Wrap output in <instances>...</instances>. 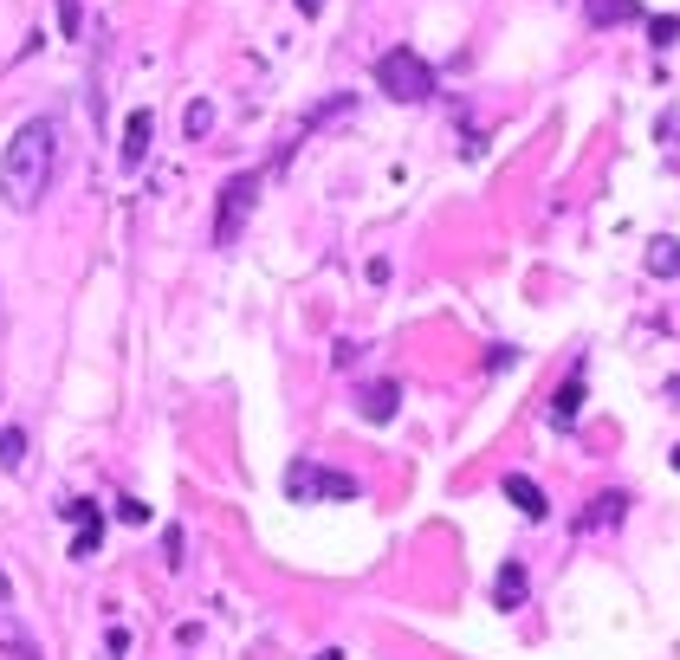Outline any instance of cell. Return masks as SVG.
Listing matches in <instances>:
<instances>
[{
    "mask_svg": "<svg viewBox=\"0 0 680 660\" xmlns=\"http://www.w3.org/2000/svg\"><path fill=\"white\" fill-rule=\"evenodd\" d=\"M59 117H26L13 130V143L0 149V195L7 208L33 214L39 201L52 195V175H59Z\"/></svg>",
    "mask_w": 680,
    "mask_h": 660,
    "instance_id": "1",
    "label": "cell"
},
{
    "mask_svg": "<svg viewBox=\"0 0 680 660\" xmlns=\"http://www.w3.org/2000/svg\"><path fill=\"white\" fill-rule=\"evenodd\" d=\"M376 85H383L396 104H428V98H434V65L421 59V52L396 46V52H383V59H376Z\"/></svg>",
    "mask_w": 680,
    "mask_h": 660,
    "instance_id": "2",
    "label": "cell"
},
{
    "mask_svg": "<svg viewBox=\"0 0 680 660\" xmlns=\"http://www.w3.org/2000/svg\"><path fill=\"white\" fill-rule=\"evenodd\" d=\"M253 201H260V175H253V169L227 175V182H221V208H214V246H234V240H240Z\"/></svg>",
    "mask_w": 680,
    "mask_h": 660,
    "instance_id": "3",
    "label": "cell"
},
{
    "mask_svg": "<svg viewBox=\"0 0 680 660\" xmlns=\"http://www.w3.org/2000/svg\"><path fill=\"white\" fill-rule=\"evenodd\" d=\"M285 492H292L298 505L357 499V479H350V473H324V466H311V460H292V466H285Z\"/></svg>",
    "mask_w": 680,
    "mask_h": 660,
    "instance_id": "4",
    "label": "cell"
},
{
    "mask_svg": "<svg viewBox=\"0 0 680 660\" xmlns=\"http://www.w3.org/2000/svg\"><path fill=\"white\" fill-rule=\"evenodd\" d=\"M0 654H7V660H46V654H39V641L26 635V622L13 609H0Z\"/></svg>",
    "mask_w": 680,
    "mask_h": 660,
    "instance_id": "5",
    "label": "cell"
},
{
    "mask_svg": "<svg viewBox=\"0 0 680 660\" xmlns=\"http://www.w3.org/2000/svg\"><path fill=\"white\" fill-rule=\"evenodd\" d=\"M396 402H402V389H396V382H370V389L357 395V415L383 428V421H396Z\"/></svg>",
    "mask_w": 680,
    "mask_h": 660,
    "instance_id": "6",
    "label": "cell"
},
{
    "mask_svg": "<svg viewBox=\"0 0 680 660\" xmlns=\"http://www.w3.org/2000/svg\"><path fill=\"white\" fill-rule=\"evenodd\" d=\"M149 143H156V117H149V110H130V123H124V169H136V162L149 156Z\"/></svg>",
    "mask_w": 680,
    "mask_h": 660,
    "instance_id": "7",
    "label": "cell"
},
{
    "mask_svg": "<svg viewBox=\"0 0 680 660\" xmlns=\"http://www.w3.org/2000/svg\"><path fill=\"white\" fill-rule=\"evenodd\" d=\"M525 589H532L525 563H506V570L493 576V602H499V609H519V602H525Z\"/></svg>",
    "mask_w": 680,
    "mask_h": 660,
    "instance_id": "8",
    "label": "cell"
},
{
    "mask_svg": "<svg viewBox=\"0 0 680 660\" xmlns=\"http://www.w3.org/2000/svg\"><path fill=\"white\" fill-rule=\"evenodd\" d=\"M344 110H357V91H337V98H324V104L311 110L305 123H298V143H305V136H318L324 123H337V117H344Z\"/></svg>",
    "mask_w": 680,
    "mask_h": 660,
    "instance_id": "9",
    "label": "cell"
},
{
    "mask_svg": "<svg viewBox=\"0 0 680 660\" xmlns=\"http://www.w3.org/2000/svg\"><path fill=\"white\" fill-rule=\"evenodd\" d=\"M577 415H583V369H570V382L551 395V421H557V428H570Z\"/></svg>",
    "mask_w": 680,
    "mask_h": 660,
    "instance_id": "10",
    "label": "cell"
},
{
    "mask_svg": "<svg viewBox=\"0 0 680 660\" xmlns=\"http://www.w3.org/2000/svg\"><path fill=\"white\" fill-rule=\"evenodd\" d=\"M622 512H629V499H622V492H603V499H590V512L577 518V531H603V525H622Z\"/></svg>",
    "mask_w": 680,
    "mask_h": 660,
    "instance_id": "11",
    "label": "cell"
},
{
    "mask_svg": "<svg viewBox=\"0 0 680 660\" xmlns=\"http://www.w3.org/2000/svg\"><path fill=\"white\" fill-rule=\"evenodd\" d=\"M506 499L519 505L525 518H544L551 505H544V492H538V479H525V473H506Z\"/></svg>",
    "mask_w": 680,
    "mask_h": 660,
    "instance_id": "12",
    "label": "cell"
},
{
    "mask_svg": "<svg viewBox=\"0 0 680 660\" xmlns=\"http://www.w3.org/2000/svg\"><path fill=\"white\" fill-rule=\"evenodd\" d=\"M590 26H622V20H642V0H583Z\"/></svg>",
    "mask_w": 680,
    "mask_h": 660,
    "instance_id": "13",
    "label": "cell"
},
{
    "mask_svg": "<svg viewBox=\"0 0 680 660\" xmlns=\"http://www.w3.org/2000/svg\"><path fill=\"white\" fill-rule=\"evenodd\" d=\"M648 272H655V279H674L680 272V240H668V233L648 240Z\"/></svg>",
    "mask_w": 680,
    "mask_h": 660,
    "instance_id": "14",
    "label": "cell"
},
{
    "mask_svg": "<svg viewBox=\"0 0 680 660\" xmlns=\"http://www.w3.org/2000/svg\"><path fill=\"white\" fill-rule=\"evenodd\" d=\"M182 130H188V136H195V143H201V136L214 130V104H208V98H195V104L182 110Z\"/></svg>",
    "mask_w": 680,
    "mask_h": 660,
    "instance_id": "15",
    "label": "cell"
},
{
    "mask_svg": "<svg viewBox=\"0 0 680 660\" xmlns=\"http://www.w3.org/2000/svg\"><path fill=\"white\" fill-rule=\"evenodd\" d=\"M98 544H104V525H78V538H72V557L85 563V557H98Z\"/></svg>",
    "mask_w": 680,
    "mask_h": 660,
    "instance_id": "16",
    "label": "cell"
},
{
    "mask_svg": "<svg viewBox=\"0 0 680 660\" xmlns=\"http://www.w3.org/2000/svg\"><path fill=\"white\" fill-rule=\"evenodd\" d=\"M85 33V13H78V0H59V39H78Z\"/></svg>",
    "mask_w": 680,
    "mask_h": 660,
    "instance_id": "17",
    "label": "cell"
},
{
    "mask_svg": "<svg viewBox=\"0 0 680 660\" xmlns=\"http://www.w3.org/2000/svg\"><path fill=\"white\" fill-rule=\"evenodd\" d=\"M648 39H655V46L668 52L674 39H680V20H674V13H661V20H648Z\"/></svg>",
    "mask_w": 680,
    "mask_h": 660,
    "instance_id": "18",
    "label": "cell"
},
{
    "mask_svg": "<svg viewBox=\"0 0 680 660\" xmlns=\"http://www.w3.org/2000/svg\"><path fill=\"white\" fill-rule=\"evenodd\" d=\"M0 460H7V466L26 460V434H20V428H0Z\"/></svg>",
    "mask_w": 680,
    "mask_h": 660,
    "instance_id": "19",
    "label": "cell"
},
{
    "mask_svg": "<svg viewBox=\"0 0 680 660\" xmlns=\"http://www.w3.org/2000/svg\"><path fill=\"white\" fill-rule=\"evenodd\" d=\"M117 518H124V525H143V518H149V505H136V499H117Z\"/></svg>",
    "mask_w": 680,
    "mask_h": 660,
    "instance_id": "20",
    "label": "cell"
},
{
    "mask_svg": "<svg viewBox=\"0 0 680 660\" xmlns=\"http://www.w3.org/2000/svg\"><path fill=\"white\" fill-rule=\"evenodd\" d=\"M7 602H13V583H7V570H0V609H7Z\"/></svg>",
    "mask_w": 680,
    "mask_h": 660,
    "instance_id": "21",
    "label": "cell"
},
{
    "mask_svg": "<svg viewBox=\"0 0 680 660\" xmlns=\"http://www.w3.org/2000/svg\"><path fill=\"white\" fill-rule=\"evenodd\" d=\"M324 7V0H298V13H318Z\"/></svg>",
    "mask_w": 680,
    "mask_h": 660,
    "instance_id": "22",
    "label": "cell"
},
{
    "mask_svg": "<svg viewBox=\"0 0 680 660\" xmlns=\"http://www.w3.org/2000/svg\"><path fill=\"white\" fill-rule=\"evenodd\" d=\"M318 660H344V654H337V648H324V654H318Z\"/></svg>",
    "mask_w": 680,
    "mask_h": 660,
    "instance_id": "23",
    "label": "cell"
},
{
    "mask_svg": "<svg viewBox=\"0 0 680 660\" xmlns=\"http://www.w3.org/2000/svg\"><path fill=\"white\" fill-rule=\"evenodd\" d=\"M674 473H680V447H674Z\"/></svg>",
    "mask_w": 680,
    "mask_h": 660,
    "instance_id": "24",
    "label": "cell"
}]
</instances>
